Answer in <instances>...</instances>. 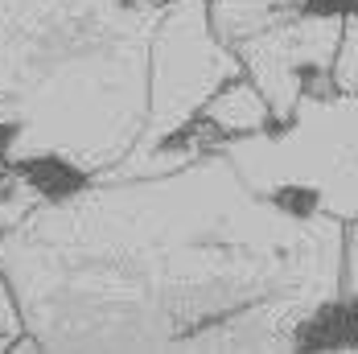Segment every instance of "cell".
I'll use <instances>...</instances> for the list:
<instances>
[{
    "label": "cell",
    "instance_id": "cell-8",
    "mask_svg": "<svg viewBox=\"0 0 358 354\" xmlns=\"http://www.w3.org/2000/svg\"><path fill=\"white\" fill-rule=\"evenodd\" d=\"M334 87L338 91H358V4L346 8L342 45H338V58H334Z\"/></svg>",
    "mask_w": 358,
    "mask_h": 354
},
{
    "label": "cell",
    "instance_id": "cell-4",
    "mask_svg": "<svg viewBox=\"0 0 358 354\" xmlns=\"http://www.w3.org/2000/svg\"><path fill=\"white\" fill-rule=\"evenodd\" d=\"M218 148L255 194L301 214L358 222V91H309L292 120Z\"/></svg>",
    "mask_w": 358,
    "mask_h": 354
},
{
    "label": "cell",
    "instance_id": "cell-11",
    "mask_svg": "<svg viewBox=\"0 0 358 354\" xmlns=\"http://www.w3.org/2000/svg\"><path fill=\"white\" fill-rule=\"evenodd\" d=\"M350 4H358V0H350ZM350 4H346V8H350Z\"/></svg>",
    "mask_w": 358,
    "mask_h": 354
},
{
    "label": "cell",
    "instance_id": "cell-12",
    "mask_svg": "<svg viewBox=\"0 0 358 354\" xmlns=\"http://www.w3.org/2000/svg\"><path fill=\"white\" fill-rule=\"evenodd\" d=\"M0 235H4V231H0Z\"/></svg>",
    "mask_w": 358,
    "mask_h": 354
},
{
    "label": "cell",
    "instance_id": "cell-2",
    "mask_svg": "<svg viewBox=\"0 0 358 354\" xmlns=\"http://www.w3.org/2000/svg\"><path fill=\"white\" fill-rule=\"evenodd\" d=\"M157 21L161 0H0V169L41 190L111 169L148 115Z\"/></svg>",
    "mask_w": 358,
    "mask_h": 354
},
{
    "label": "cell",
    "instance_id": "cell-7",
    "mask_svg": "<svg viewBox=\"0 0 358 354\" xmlns=\"http://www.w3.org/2000/svg\"><path fill=\"white\" fill-rule=\"evenodd\" d=\"M309 4H313V0H206L210 25H215V34L222 37L231 50H235L239 41L255 37L259 29L285 21V17L301 13V8H309Z\"/></svg>",
    "mask_w": 358,
    "mask_h": 354
},
{
    "label": "cell",
    "instance_id": "cell-10",
    "mask_svg": "<svg viewBox=\"0 0 358 354\" xmlns=\"http://www.w3.org/2000/svg\"><path fill=\"white\" fill-rule=\"evenodd\" d=\"M346 301L358 305V222L346 227Z\"/></svg>",
    "mask_w": 358,
    "mask_h": 354
},
{
    "label": "cell",
    "instance_id": "cell-3",
    "mask_svg": "<svg viewBox=\"0 0 358 354\" xmlns=\"http://www.w3.org/2000/svg\"><path fill=\"white\" fill-rule=\"evenodd\" d=\"M243 74L239 54L215 34L206 0H161V21L148 45V115L136 144L99 177L136 181L185 169L215 148L210 128L198 124L202 107Z\"/></svg>",
    "mask_w": 358,
    "mask_h": 354
},
{
    "label": "cell",
    "instance_id": "cell-6",
    "mask_svg": "<svg viewBox=\"0 0 358 354\" xmlns=\"http://www.w3.org/2000/svg\"><path fill=\"white\" fill-rule=\"evenodd\" d=\"M198 124L210 128V136L222 144V141H235V136H251V132L272 128L276 115H272L268 99L259 95V87L251 83L248 74H239V78H231L215 99L202 107Z\"/></svg>",
    "mask_w": 358,
    "mask_h": 354
},
{
    "label": "cell",
    "instance_id": "cell-5",
    "mask_svg": "<svg viewBox=\"0 0 358 354\" xmlns=\"http://www.w3.org/2000/svg\"><path fill=\"white\" fill-rule=\"evenodd\" d=\"M342 25H346V8L338 4L301 8L235 45L243 74L268 99L276 124L292 120L301 95L334 87V58L342 45Z\"/></svg>",
    "mask_w": 358,
    "mask_h": 354
},
{
    "label": "cell",
    "instance_id": "cell-1",
    "mask_svg": "<svg viewBox=\"0 0 358 354\" xmlns=\"http://www.w3.org/2000/svg\"><path fill=\"white\" fill-rule=\"evenodd\" d=\"M41 351H296L346 301V222L255 194L222 148L74 181L0 235Z\"/></svg>",
    "mask_w": 358,
    "mask_h": 354
},
{
    "label": "cell",
    "instance_id": "cell-9",
    "mask_svg": "<svg viewBox=\"0 0 358 354\" xmlns=\"http://www.w3.org/2000/svg\"><path fill=\"white\" fill-rule=\"evenodd\" d=\"M21 338H25V318H21V305H17L8 276L0 272V351H13Z\"/></svg>",
    "mask_w": 358,
    "mask_h": 354
}]
</instances>
